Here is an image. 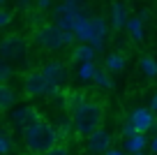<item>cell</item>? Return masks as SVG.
<instances>
[{
	"instance_id": "cell-29",
	"label": "cell",
	"mask_w": 157,
	"mask_h": 155,
	"mask_svg": "<svg viewBox=\"0 0 157 155\" xmlns=\"http://www.w3.org/2000/svg\"><path fill=\"white\" fill-rule=\"evenodd\" d=\"M134 155H141V153H134Z\"/></svg>"
},
{
	"instance_id": "cell-28",
	"label": "cell",
	"mask_w": 157,
	"mask_h": 155,
	"mask_svg": "<svg viewBox=\"0 0 157 155\" xmlns=\"http://www.w3.org/2000/svg\"><path fill=\"white\" fill-rule=\"evenodd\" d=\"M106 155H123L120 150H106Z\"/></svg>"
},
{
	"instance_id": "cell-18",
	"label": "cell",
	"mask_w": 157,
	"mask_h": 155,
	"mask_svg": "<svg viewBox=\"0 0 157 155\" xmlns=\"http://www.w3.org/2000/svg\"><path fill=\"white\" fill-rule=\"evenodd\" d=\"M106 72H109V70H106ZM106 72L97 70V72H95V79H93V81H97L102 88H113V81H111V77H109Z\"/></svg>"
},
{
	"instance_id": "cell-7",
	"label": "cell",
	"mask_w": 157,
	"mask_h": 155,
	"mask_svg": "<svg viewBox=\"0 0 157 155\" xmlns=\"http://www.w3.org/2000/svg\"><path fill=\"white\" fill-rule=\"evenodd\" d=\"M109 146H111V134L106 130H97L93 137H88V153H93V155L106 153Z\"/></svg>"
},
{
	"instance_id": "cell-8",
	"label": "cell",
	"mask_w": 157,
	"mask_h": 155,
	"mask_svg": "<svg viewBox=\"0 0 157 155\" xmlns=\"http://www.w3.org/2000/svg\"><path fill=\"white\" fill-rule=\"evenodd\" d=\"M132 123L136 125L139 132H146V130H150V127L155 125V116H152V111H148V109H136V111L132 113Z\"/></svg>"
},
{
	"instance_id": "cell-22",
	"label": "cell",
	"mask_w": 157,
	"mask_h": 155,
	"mask_svg": "<svg viewBox=\"0 0 157 155\" xmlns=\"http://www.w3.org/2000/svg\"><path fill=\"white\" fill-rule=\"evenodd\" d=\"M44 155H69V150H67V146H53V148L49 150V153H44Z\"/></svg>"
},
{
	"instance_id": "cell-10",
	"label": "cell",
	"mask_w": 157,
	"mask_h": 155,
	"mask_svg": "<svg viewBox=\"0 0 157 155\" xmlns=\"http://www.w3.org/2000/svg\"><path fill=\"white\" fill-rule=\"evenodd\" d=\"M37 116V111H35L33 107H23V109H16V111H12V123H14V127H25L28 123H33Z\"/></svg>"
},
{
	"instance_id": "cell-2",
	"label": "cell",
	"mask_w": 157,
	"mask_h": 155,
	"mask_svg": "<svg viewBox=\"0 0 157 155\" xmlns=\"http://www.w3.org/2000/svg\"><path fill=\"white\" fill-rule=\"evenodd\" d=\"M72 125H74V132L78 137H93L97 130H102L104 125V107L99 102H93V100H86L81 102L76 109H74V116H72Z\"/></svg>"
},
{
	"instance_id": "cell-1",
	"label": "cell",
	"mask_w": 157,
	"mask_h": 155,
	"mask_svg": "<svg viewBox=\"0 0 157 155\" xmlns=\"http://www.w3.org/2000/svg\"><path fill=\"white\" fill-rule=\"evenodd\" d=\"M58 132H56V127L51 125L49 121H44V118L39 116L35 118L33 123H28V125L23 127V144L28 146V150L33 155H44L49 153L53 146H58Z\"/></svg>"
},
{
	"instance_id": "cell-12",
	"label": "cell",
	"mask_w": 157,
	"mask_h": 155,
	"mask_svg": "<svg viewBox=\"0 0 157 155\" xmlns=\"http://www.w3.org/2000/svg\"><path fill=\"white\" fill-rule=\"evenodd\" d=\"M72 58L76 60V63H88V60H93V58H95V46H93V44H88V42L81 44V46L74 49Z\"/></svg>"
},
{
	"instance_id": "cell-3",
	"label": "cell",
	"mask_w": 157,
	"mask_h": 155,
	"mask_svg": "<svg viewBox=\"0 0 157 155\" xmlns=\"http://www.w3.org/2000/svg\"><path fill=\"white\" fill-rule=\"evenodd\" d=\"M60 86L46 81V77L42 74V70H35L23 79V93L28 97H39V95H58Z\"/></svg>"
},
{
	"instance_id": "cell-4",
	"label": "cell",
	"mask_w": 157,
	"mask_h": 155,
	"mask_svg": "<svg viewBox=\"0 0 157 155\" xmlns=\"http://www.w3.org/2000/svg\"><path fill=\"white\" fill-rule=\"evenodd\" d=\"M0 56L7 63H23L28 56V42L21 35H7L0 44Z\"/></svg>"
},
{
	"instance_id": "cell-14",
	"label": "cell",
	"mask_w": 157,
	"mask_h": 155,
	"mask_svg": "<svg viewBox=\"0 0 157 155\" xmlns=\"http://www.w3.org/2000/svg\"><path fill=\"white\" fill-rule=\"evenodd\" d=\"M111 14H113V28H123V26H127V14H125V7L120 5V2H116V5L111 7Z\"/></svg>"
},
{
	"instance_id": "cell-17",
	"label": "cell",
	"mask_w": 157,
	"mask_h": 155,
	"mask_svg": "<svg viewBox=\"0 0 157 155\" xmlns=\"http://www.w3.org/2000/svg\"><path fill=\"white\" fill-rule=\"evenodd\" d=\"M95 72H97V67H95L93 60L81 63V67H78V77H81V79H95Z\"/></svg>"
},
{
	"instance_id": "cell-5",
	"label": "cell",
	"mask_w": 157,
	"mask_h": 155,
	"mask_svg": "<svg viewBox=\"0 0 157 155\" xmlns=\"http://www.w3.org/2000/svg\"><path fill=\"white\" fill-rule=\"evenodd\" d=\"M37 42L46 49V51H58L65 46V33L58 23L56 26H42L37 33Z\"/></svg>"
},
{
	"instance_id": "cell-25",
	"label": "cell",
	"mask_w": 157,
	"mask_h": 155,
	"mask_svg": "<svg viewBox=\"0 0 157 155\" xmlns=\"http://www.w3.org/2000/svg\"><path fill=\"white\" fill-rule=\"evenodd\" d=\"M49 5H51V0H39V2H37V7H42V10H46Z\"/></svg>"
},
{
	"instance_id": "cell-9",
	"label": "cell",
	"mask_w": 157,
	"mask_h": 155,
	"mask_svg": "<svg viewBox=\"0 0 157 155\" xmlns=\"http://www.w3.org/2000/svg\"><path fill=\"white\" fill-rule=\"evenodd\" d=\"M90 23H93V37H90V44H93L95 49H102L104 37H106V21L99 19V16H95V19H90Z\"/></svg>"
},
{
	"instance_id": "cell-23",
	"label": "cell",
	"mask_w": 157,
	"mask_h": 155,
	"mask_svg": "<svg viewBox=\"0 0 157 155\" xmlns=\"http://www.w3.org/2000/svg\"><path fill=\"white\" fill-rule=\"evenodd\" d=\"M0 150L10 153V137H7V132H2V137H0Z\"/></svg>"
},
{
	"instance_id": "cell-26",
	"label": "cell",
	"mask_w": 157,
	"mask_h": 155,
	"mask_svg": "<svg viewBox=\"0 0 157 155\" xmlns=\"http://www.w3.org/2000/svg\"><path fill=\"white\" fill-rule=\"evenodd\" d=\"M150 111H157V95L152 97V104H150Z\"/></svg>"
},
{
	"instance_id": "cell-21",
	"label": "cell",
	"mask_w": 157,
	"mask_h": 155,
	"mask_svg": "<svg viewBox=\"0 0 157 155\" xmlns=\"http://www.w3.org/2000/svg\"><path fill=\"white\" fill-rule=\"evenodd\" d=\"M10 74H12V67H10V63H7V60H2V65H0V83H7Z\"/></svg>"
},
{
	"instance_id": "cell-24",
	"label": "cell",
	"mask_w": 157,
	"mask_h": 155,
	"mask_svg": "<svg viewBox=\"0 0 157 155\" xmlns=\"http://www.w3.org/2000/svg\"><path fill=\"white\" fill-rule=\"evenodd\" d=\"M10 23V12H2L0 14V26H7Z\"/></svg>"
},
{
	"instance_id": "cell-19",
	"label": "cell",
	"mask_w": 157,
	"mask_h": 155,
	"mask_svg": "<svg viewBox=\"0 0 157 155\" xmlns=\"http://www.w3.org/2000/svg\"><path fill=\"white\" fill-rule=\"evenodd\" d=\"M141 70L148 74V77H157V65H155V60L152 58H141Z\"/></svg>"
},
{
	"instance_id": "cell-15",
	"label": "cell",
	"mask_w": 157,
	"mask_h": 155,
	"mask_svg": "<svg viewBox=\"0 0 157 155\" xmlns=\"http://www.w3.org/2000/svg\"><path fill=\"white\" fill-rule=\"evenodd\" d=\"M123 67H125V56L123 54L106 56V70H109V72H120Z\"/></svg>"
},
{
	"instance_id": "cell-11",
	"label": "cell",
	"mask_w": 157,
	"mask_h": 155,
	"mask_svg": "<svg viewBox=\"0 0 157 155\" xmlns=\"http://www.w3.org/2000/svg\"><path fill=\"white\" fill-rule=\"evenodd\" d=\"M16 102V95L7 83H0V111H10L12 104Z\"/></svg>"
},
{
	"instance_id": "cell-27",
	"label": "cell",
	"mask_w": 157,
	"mask_h": 155,
	"mask_svg": "<svg viewBox=\"0 0 157 155\" xmlns=\"http://www.w3.org/2000/svg\"><path fill=\"white\" fill-rule=\"evenodd\" d=\"M152 153H157V137L152 139Z\"/></svg>"
},
{
	"instance_id": "cell-13",
	"label": "cell",
	"mask_w": 157,
	"mask_h": 155,
	"mask_svg": "<svg viewBox=\"0 0 157 155\" xmlns=\"http://www.w3.org/2000/svg\"><path fill=\"white\" fill-rule=\"evenodd\" d=\"M143 146H146V137H143V132H136V134H132V137L125 139V148H127L129 153H141Z\"/></svg>"
},
{
	"instance_id": "cell-20",
	"label": "cell",
	"mask_w": 157,
	"mask_h": 155,
	"mask_svg": "<svg viewBox=\"0 0 157 155\" xmlns=\"http://www.w3.org/2000/svg\"><path fill=\"white\" fill-rule=\"evenodd\" d=\"M56 10H63V12H81V0H65L63 5H58Z\"/></svg>"
},
{
	"instance_id": "cell-16",
	"label": "cell",
	"mask_w": 157,
	"mask_h": 155,
	"mask_svg": "<svg viewBox=\"0 0 157 155\" xmlns=\"http://www.w3.org/2000/svg\"><path fill=\"white\" fill-rule=\"evenodd\" d=\"M127 30H129V35H132L136 42L143 39V21L141 19H129L127 21Z\"/></svg>"
},
{
	"instance_id": "cell-6",
	"label": "cell",
	"mask_w": 157,
	"mask_h": 155,
	"mask_svg": "<svg viewBox=\"0 0 157 155\" xmlns=\"http://www.w3.org/2000/svg\"><path fill=\"white\" fill-rule=\"evenodd\" d=\"M42 74H44L46 81L53 83V86H63L69 79V72H67V67H65L63 63H46L44 67H42Z\"/></svg>"
}]
</instances>
